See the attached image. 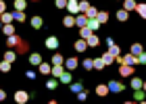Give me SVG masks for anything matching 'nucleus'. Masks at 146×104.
<instances>
[{
    "instance_id": "obj_43",
    "label": "nucleus",
    "mask_w": 146,
    "mask_h": 104,
    "mask_svg": "<svg viewBox=\"0 0 146 104\" xmlns=\"http://www.w3.org/2000/svg\"><path fill=\"white\" fill-rule=\"evenodd\" d=\"M144 94H146V92H140V90H136V100H140V102H146V100H144Z\"/></svg>"
},
{
    "instance_id": "obj_29",
    "label": "nucleus",
    "mask_w": 146,
    "mask_h": 104,
    "mask_svg": "<svg viewBox=\"0 0 146 104\" xmlns=\"http://www.w3.org/2000/svg\"><path fill=\"white\" fill-rule=\"evenodd\" d=\"M142 86H144L142 79H138V77H134V79H131V88H134V90H142Z\"/></svg>"
},
{
    "instance_id": "obj_20",
    "label": "nucleus",
    "mask_w": 146,
    "mask_h": 104,
    "mask_svg": "<svg viewBox=\"0 0 146 104\" xmlns=\"http://www.w3.org/2000/svg\"><path fill=\"white\" fill-rule=\"evenodd\" d=\"M96 19H98V23H100V25H102V23H107V21H109V13H107V11H98Z\"/></svg>"
},
{
    "instance_id": "obj_13",
    "label": "nucleus",
    "mask_w": 146,
    "mask_h": 104,
    "mask_svg": "<svg viewBox=\"0 0 146 104\" xmlns=\"http://www.w3.org/2000/svg\"><path fill=\"white\" fill-rule=\"evenodd\" d=\"M29 23H31V27H34V29H40V27L44 25V19L36 15V17H31V21H29Z\"/></svg>"
},
{
    "instance_id": "obj_22",
    "label": "nucleus",
    "mask_w": 146,
    "mask_h": 104,
    "mask_svg": "<svg viewBox=\"0 0 146 104\" xmlns=\"http://www.w3.org/2000/svg\"><path fill=\"white\" fill-rule=\"evenodd\" d=\"M117 19H119V21H127V19H129V11H125V9L117 11Z\"/></svg>"
},
{
    "instance_id": "obj_19",
    "label": "nucleus",
    "mask_w": 146,
    "mask_h": 104,
    "mask_svg": "<svg viewBox=\"0 0 146 104\" xmlns=\"http://www.w3.org/2000/svg\"><path fill=\"white\" fill-rule=\"evenodd\" d=\"M129 52H131V54H134V56H138V54H142V52H144V48H142V44H131V48H129Z\"/></svg>"
},
{
    "instance_id": "obj_24",
    "label": "nucleus",
    "mask_w": 146,
    "mask_h": 104,
    "mask_svg": "<svg viewBox=\"0 0 146 104\" xmlns=\"http://www.w3.org/2000/svg\"><path fill=\"white\" fill-rule=\"evenodd\" d=\"M102 61L107 63V65H113V63H115V56H113L111 52L107 50V52H104V54H102Z\"/></svg>"
},
{
    "instance_id": "obj_26",
    "label": "nucleus",
    "mask_w": 146,
    "mask_h": 104,
    "mask_svg": "<svg viewBox=\"0 0 146 104\" xmlns=\"http://www.w3.org/2000/svg\"><path fill=\"white\" fill-rule=\"evenodd\" d=\"M13 15H15V21H19V23H23L25 19H27V17H25V13H23V11H15Z\"/></svg>"
},
{
    "instance_id": "obj_28",
    "label": "nucleus",
    "mask_w": 146,
    "mask_h": 104,
    "mask_svg": "<svg viewBox=\"0 0 146 104\" xmlns=\"http://www.w3.org/2000/svg\"><path fill=\"white\" fill-rule=\"evenodd\" d=\"M104 67H107V63H104L102 58H94V69H98V71H102Z\"/></svg>"
},
{
    "instance_id": "obj_31",
    "label": "nucleus",
    "mask_w": 146,
    "mask_h": 104,
    "mask_svg": "<svg viewBox=\"0 0 146 104\" xmlns=\"http://www.w3.org/2000/svg\"><path fill=\"white\" fill-rule=\"evenodd\" d=\"M2 34H6V36H13L15 34V27L9 23V25H2Z\"/></svg>"
},
{
    "instance_id": "obj_36",
    "label": "nucleus",
    "mask_w": 146,
    "mask_h": 104,
    "mask_svg": "<svg viewBox=\"0 0 146 104\" xmlns=\"http://www.w3.org/2000/svg\"><path fill=\"white\" fill-rule=\"evenodd\" d=\"M136 13L140 15L142 19H146V4H138V9H136Z\"/></svg>"
},
{
    "instance_id": "obj_5",
    "label": "nucleus",
    "mask_w": 146,
    "mask_h": 104,
    "mask_svg": "<svg viewBox=\"0 0 146 104\" xmlns=\"http://www.w3.org/2000/svg\"><path fill=\"white\" fill-rule=\"evenodd\" d=\"M123 83H119V81H109V90H111V92L113 94H121L123 92Z\"/></svg>"
},
{
    "instance_id": "obj_15",
    "label": "nucleus",
    "mask_w": 146,
    "mask_h": 104,
    "mask_svg": "<svg viewBox=\"0 0 146 104\" xmlns=\"http://www.w3.org/2000/svg\"><path fill=\"white\" fill-rule=\"evenodd\" d=\"M63 25L71 29L73 25H75V15H67V17H63Z\"/></svg>"
},
{
    "instance_id": "obj_17",
    "label": "nucleus",
    "mask_w": 146,
    "mask_h": 104,
    "mask_svg": "<svg viewBox=\"0 0 146 104\" xmlns=\"http://www.w3.org/2000/svg\"><path fill=\"white\" fill-rule=\"evenodd\" d=\"M65 73V65H52V75L54 77H61Z\"/></svg>"
},
{
    "instance_id": "obj_42",
    "label": "nucleus",
    "mask_w": 146,
    "mask_h": 104,
    "mask_svg": "<svg viewBox=\"0 0 146 104\" xmlns=\"http://www.w3.org/2000/svg\"><path fill=\"white\" fill-rule=\"evenodd\" d=\"M58 79H61L63 83H71V73H63L61 77H58Z\"/></svg>"
},
{
    "instance_id": "obj_11",
    "label": "nucleus",
    "mask_w": 146,
    "mask_h": 104,
    "mask_svg": "<svg viewBox=\"0 0 146 104\" xmlns=\"http://www.w3.org/2000/svg\"><path fill=\"white\" fill-rule=\"evenodd\" d=\"M123 65H131V67H136V65H138V56H134L129 52L127 56H123Z\"/></svg>"
},
{
    "instance_id": "obj_45",
    "label": "nucleus",
    "mask_w": 146,
    "mask_h": 104,
    "mask_svg": "<svg viewBox=\"0 0 146 104\" xmlns=\"http://www.w3.org/2000/svg\"><path fill=\"white\" fill-rule=\"evenodd\" d=\"M138 63H140V65H146V54H144V52H142V54H138Z\"/></svg>"
},
{
    "instance_id": "obj_34",
    "label": "nucleus",
    "mask_w": 146,
    "mask_h": 104,
    "mask_svg": "<svg viewBox=\"0 0 146 104\" xmlns=\"http://www.w3.org/2000/svg\"><path fill=\"white\" fill-rule=\"evenodd\" d=\"M25 6H27L25 0H15V11H25Z\"/></svg>"
},
{
    "instance_id": "obj_25",
    "label": "nucleus",
    "mask_w": 146,
    "mask_h": 104,
    "mask_svg": "<svg viewBox=\"0 0 146 104\" xmlns=\"http://www.w3.org/2000/svg\"><path fill=\"white\" fill-rule=\"evenodd\" d=\"M17 58V52H13V50H6L4 52V61H9V63H13Z\"/></svg>"
},
{
    "instance_id": "obj_23",
    "label": "nucleus",
    "mask_w": 146,
    "mask_h": 104,
    "mask_svg": "<svg viewBox=\"0 0 146 104\" xmlns=\"http://www.w3.org/2000/svg\"><path fill=\"white\" fill-rule=\"evenodd\" d=\"M92 34H94V31H92V29L88 27V25H86V27H79V36H82L84 40H86L88 36H92Z\"/></svg>"
},
{
    "instance_id": "obj_50",
    "label": "nucleus",
    "mask_w": 146,
    "mask_h": 104,
    "mask_svg": "<svg viewBox=\"0 0 146 104\" xmlns=\"http://www.w3.org/2000/svg\"><path fill=\"white\" fill-rule=\"evenodd\" d=\"M36 2H38V0H36Z\"/></svg>"
},
{
    "instance_id": "obj_39",
    "label": "nucleus",
    "mask_w": 146,
    "mask_h": 104,
    "mask_svg": "<svg viewBox=\"0 0 146 104\" xmlns=\"http://www.w3.org/2000/svg\"><path fill=\"white\" fill-rule=\"evenodd\" d=\"M84 67H86V71H90V69H94V61H92V58H86V61L82 63Z\"/></svg>"
},
{
    "instance_id": "obj_48",
    "label": "nucleus",
    "mask_w": 146,
    "mask_h": 104,
    "mask_svg": "<svg viewBox=\"0 0 146 104\" xmlns=\"http://www.w3.org/2000/svg\"><path fill=\"white\" fill-rule=\"evenodd\" d=\"M25 77H27V79H34L36 73H34V71H27V73H25Z\"/></svg>"
},
{
    "instance_id": "obj_7",
    "label": "nucleus",
    "mask_w": 146,
    "mask_h": 104,
    "mask_svg": "<svg viewBox=\"0 0 146 104\" xmlns=\"http://www.w3.org/2000/svg\"><path fill=\"white\" fill-rule=\"evenodd\" d=\"M119 75L121 77H131L134 75V67H131V65H123V67L119 69Z\"/></svg>"
},
{
    "instance_id": "obj_35",
    "label": "nucleus",
    "mask_w": 146,
    "mask_h": 104,
    "mask_svg": "<svg viewBox=\"0 0 146 104\" xmlns=\"http://www.w3.org/2000/svg\"><path fill=\"white\" fill-rule=\"evenodd\" d=\"M90 9V4H88V0H79V13H84L86 15V11Z\"/></svg>"
},
{
    "instance_id": "obj_16",
    "label": "nucleus",
    "mask_w": 146,
    "mask_h": 104,
    "mask_svg": "<svg viewBox=\"0 0 146 104\" xmlns=\"http://www.w3.org/2000/svg\"><path fill=\"white\" fill-rule=\"evenodd\" d=\"M75 25L77 27H86V25H88V17L86 15H75Z\"/></svg>"
},
{
    "instance_id": "obj_38",
    "label": "nucleus",
    "mask_w": 146,
    "mask_h": 104,
    "mask_svg": "<svg viewBox=\"0 0 146 104\" xmlns=\"http://www.w3.org/2000/svg\"><path fill=\"white\" fill-rule=\"evenodd\" d=\"M109 52H111L113 56H121V54H119V46H117V44H111V46H109Z\"/></svg>"
},
{
    "instance_id": "obj_3",
    "label": "nucleus",
    "mask_w": 146,
    "mask_h": 104,
    "mask_svg": "<svg viewBox=\"0 0 146 104\" xmlns=\"http://www.w3.org/2000/svg\"><path fill=\"white\" fill-rule=\"evenodd\" d=\"M44 44H46V48H48V50H56L58 48V38L56 36H48Z\"/></svg>"
},
{
    "instance_id": "obj_14",
    "label": "nucleus",
    "mask_w": 146,
    "mask_h": 104,
    "mask_svg": "<svg viewBox=\"0 0 146 104\" xmlns=\"http://www.w3.org/2000/svg\"><path fill=\"white\" fill-rule=\"evenodd\" d=\"M109 92H111V90H109V86H104V83H100V86H96V94L100 96V98H104V96H107Z\"/></svg>"
},
{
    "instance_id": "obj_41",
    "label": "nucleus",
    "mask_w": 146,
    "mask_h": 104,
    "mask_svg": "<svg viewBox=\"0 0 146 104\" xmlns=\"http://www.w3.org/2000/svg\"><path fill=\"white\" fill-rule=\"evenodd\" d=\"M58 86V81L56 79H48V81H46V88H48V90H54Z\"/></svg>"
},
{
    "instance_id": "obj_4",
    "label": "nucleus",
    "mask_w": 146,
    "mask_h": 104,
    "mask_svg": "<svg viewBox=\"0 0 146 104\" xmlns=\"http://www.w3.org/2000/svg\"><path fill=\"white\" fill-rule=\"evenodd\" d=\"M69 15H79V0H67Z\"/></svg>"
},
{
    "instance_id": "obj_9",
    "label": "nucleus",
    "mask_w": 146,
    "mask_h": 104,
    "mask_svg": "<svg viewBox=\"0 0 146 104\" xmlns=\"http://www.w3.org/2000/svg\"><path fill=\"white\" fill-rule=\"evenodd\" d=\"M11 21H15V15H13V13H2V15H0V23H2V25H9Z\"/></svg>"
},
{
    "instance_id": "obj_44",
    "label": "nucleus",
    "mask_w": 146,
    "mask_h": 104,
    "mask_svg": "<svg viewBox=\"0 0 146 104\" xmlns=\"http://www.w3.org/2000/svg\"><path fill=\"white\" fill-rule=\"evenodd\" d=\"M56 9H67V0H56Z\"/></svg>"
},
{
    "instance_id": "obj_8",
    "label": "nucleus",
    "mask_w": 146,
    "mask_h": 104,
    "mask_svg": "<svg viewBox=\"0 0 146 104\" xmlns=\"http://www.w3.org/2000/svg\"><path fill=\"white\" fill-rule=\"evenodd\" d=\"M73 48H75L77 52H86V50H88L90 46H88V42H86V40H84V38H82V40H77L75 44H73Z\"/></svg>"
},
{
    "instance_id": "obj_33",
    "label": "nucleus",
    "mask_w": 146,
    "mask_h": 104,
    "mask_svg": "<svg viewBox=\"0 0 146 104\" xmlns=\"http://www.w3.org/2000/svg\"><path fill=\"white\" fill-rule=\"evenodd\" d=\"M98 25H100V23H98V19H88V27H90L92 31H96Z\"/></svg>"
},
{
    "instance_id": "obj_12",
    "label": "nucleus",
    "mask_w": 146,
    "mask_h": 104,
    "mask_svg": "<svg viewBox=\"0 0 146 104\" xmlns=\"http://www.w3.org/2000/svg\"><path fill=\"white\" fill-rule=\"evenodd\" d=\"M29 63L36 65V67H40L44 61H42V54H38V52H34V54H29Z\"/></svg>"
},
{
    "instance_id": "obj_32",
    "label": "nucleus",
    "mask_w": 146,
    "mask_h": 104,
    "mask_svg": "<svg viewBox=\"0 0 146 104\" xmlns=\"http://www.w3.org/2000/svg\"><path fill=\"white\" fill-rule=\"evenodd\" d=\"M96 15H98V11L94 9V6H90V9L86 11V17H88V19H96Z\"/></svg>"
},
{
    "instance_id": "obj_49",
    "label": "nucleus",
    "mask_w": 146,
    "mask_h": 104,
    "mask_svg": "<svg viewBox=\"0 0 146 104\" xmlns=\"http://www.w3.org/2000/svg\"><path fill=\"white\" fill-rule=\"evenodd\" d=\"M142 90H144V92H146V81H144V86H142Z\"/></svg>"
},
{
    "instance_id": "obj_37",
    "label": "nucleus",
    "mask_w": 146,
    "mask_h": 104,
    "mask_svg": "<svg viewBox=\"0 0 146 104\" xmlns=\"http://www.w3.org/2000/svg\"><path fill=\"white\" fill-rule=\"evenodd\" d=\"M75 96H77V100H82V102H86V100H88V90H82V92H77Z\"/></svg>"
},
{
    "instance_id": "obj_6",
    "label": "nucleus",
    "mask_w": 146,
    "mask_h": 104,
    "mask_svg": "<svg viewBox=\"0 0 146 104\" xmlns=\"http://www.w3.org/2000/svg\"><path fill=\"white\" fill-rule=\"evenodd\" d=\"M77 65H79V61H77L75 56H69V58H65V69L73 71V69H77Z\"/></svg>"
},
{
    "instance_id": "obj_2",
    "label": "nucleus",
    "mask_w": 146,
    "mask_h": 104,
    "mask_svg": "<svg viewBox=\"0 0 146 104\" xmlns=\"http://www.w3.org/2000/svg\"><path fill=\"white\" fill-rule=\"evenodd\" d=\"M27 100H29V94L25 92V90H17L15 92V102L17 104H25Z\"/></svg>"
},
{
    "instance_id": "obj_18",
    "label": "nucleus",
    "mask_w": 146,
    "mask_h": 104,
    "mask_svg": "<svg viewBox=\"0 0 146 104\" xmlns=\"http://www.w3.org/2000/svg\"><path fill=\"white\" fill-rule=\"evenodd\" d=\"M123 9L125 11H136L138 9V2H136V0H123Z\"/></svg>"
},
{
    "instance_id": "obj_27",
    "label": "nucleus",
    "mask_w": 146,
    "mask_h": 104,
    "mask_svg": "<svg viewBox=\"0 0 146 104\" xmlns=\"http://www.w3.org/2000/svg\"><path fill=\"white\" fill-rule=\"evenodd\" d=\"M11 65H13V63H9V61H0V71H2V73H9V71H11Z\"/></svg>"
},
{
    "instance_id": "obj_10",
    "label": "nucleus",
    "mask_w": 146,
    "mask_h": 104,
    "mask_svg": "<svg viewBox=\"0 0 146 104\" xmlns=\"http://www.w3.org/2000/svg\"><path fill=\"white\" fill-rule=\"evenodd\" d=\"M86 42H88V46H90V48H96L98 44H100V40H98V36H96V34L88 36V38H86Z\"/></svg>"
},
{
    "instance_id": "obj_1",
    "label": "nucleus",
    "mask_w": 146,
    "mask_h": 104,
    "mask_svg": "<svg viewBox=\"0 0 146 104\" xmlns=\"http://www.w3.org/2000/svg\"><path fill=\"white\" fill-rule=\"evenodd\" d=\"M6 46H9V48H17L19 54H25V52L29 50V44L25 42V40H21L19 36H15V34L6 36Z\"/></svg>"
},
{
    "instance_id": "obj_30",
    "label": "nucleus",
    "mask_w": 146,
    "mask_h": 104,
    "mask_svg": "<svg viewBox=\"0 0 146 104\" xmlns=\"http://www.w3.org/2000/svg\"><path fill=\"white\" fill-rule=\"evenodd\" d=\"M52 65H65V58H63V54H58V52H56V54L52 56Z\"/></svg>"
},
{
    "instance_id": "obj_46",
    "label": "nucleus",
    "mask_w": 146,
    "mask_h": 104,
    "mask_svg": "<svg viewBox=\"0 0 146 104\" xmlns=\"http://www.w3.org/2000/svg\"><path fill=\"white\" fill-rule=\"evenodd\" d=\"M4 11H6V2H4V0H0V15H2Z\"/></svg>"
},
{
    "instance_id": "obj_40",
    "label": "nucleus",
    "mask_w": 146,
    "mask_h": 104,
    "mask_svg": "<svg viewBox=\"0 0 146 104\" xmlns=\"http://www.w3.org/2000/svg\"><path fill=\"white\" fill-rule=\"evenodd\" d=\"M82 90H84V83H73V86H71V92H73V94L82 92Z\"/></svg>"
},
{
    "instance_id": "obj_47",
    "label": "nucleus",
    "mask_w": 146,
    "mask_h": 104,
    "mask_svg": "<svg viewBox=\"0 0 146 104\" xmlns=\"http://www.w3.org/2000/svg\"><path fill=\"white\" fill-rule=\"evenodd\" d=\"M4 100H6V92H4L2 88H0V102H4Z\"/></svg>"
},
{
    "instance_id": "obj_21",
    "label": "nucleus",
    "mask_w": 146,
    "mask_h": 104,
    "mask_svg": "<svg viewBox=\"0 0 146 104\" xmlns=\"http://www.w3.org/2000/svg\"><path fill=\"white\" fill-rule=\"evenodd\" d=\"M40 73H42V75H50L52 73V65L42 63V65H40Z\"/></svg>"
}]
</instances>
